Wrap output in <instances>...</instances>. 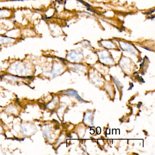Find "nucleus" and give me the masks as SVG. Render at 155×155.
Masks as SVG:
<instances>
[{
    "label": "nucleus",
    "instance_id": "f03ea898",
    "mask_svg": "<svg viewBox=\"0 0 155 155\" xmlns=\"http://www.w3.org/2000/svg\"><path fill=\"white\" fill-rule=\"evenodd\" d=\"M24 0H11V1L15 2V1H23Z\"/></svg>",
    "mask_w": 155,
    "mask_h": 155
},
{
    "label": "nucleus",
    "instance_id": "f257e3e1",
    "mask_svg": "<svg viewBox=\"0 0 155 155\" xmlns=\"http://www.w3.org/2000/svg\"><path fill=\"white\" fill-rule=\"evenodd\" d=\"M78 1L80 2H81V3H82V4H83V5H85V6H86V7H90V6L89 5H88V4H87V3H85V2H84L82 1V0H78Z\"/></svg>",
    "mask_w": 155,
    "mask_h": 155
}]
</instances>
